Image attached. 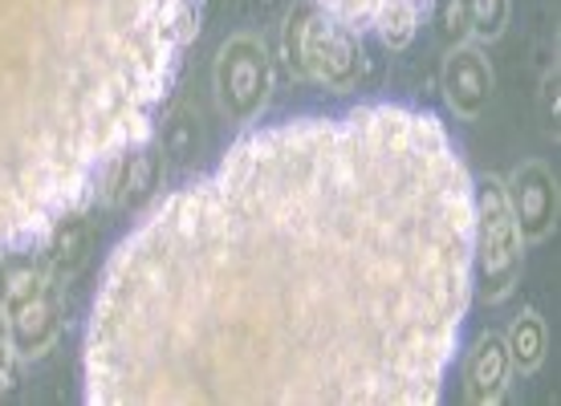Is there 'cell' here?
Masks as SVG:
<instances>
[{
    "label": "cell",
    "mask_w": 561,
    "mask_h": 406,
    "mask_svg": "<svg viewBox=\"0 0 561 406\" xmlns=\"http://www.w3.org/2000/svg\"><path fill=\"white\" fill-rule=\"evenodd\" d=\"M472 175L427 111L240 135L114 244L90 406H435L472 309Z\"/></svg>",
    "instance_id": "6da1fadb"
},
{
    "label": "cell",
    "mask_w": 561,
    "mask_h": 406,
    "mask_svg": "<svg viewBox=\"0 0 561 406\" xmlns=\"http://www.w3.org/2000/svg\"><path fill=\"white\" fill-rule=\"evenodd\" d=\"M199 0H0V253L90 211L154 139Z\"/></svg>",
    "instance_id": "7a4b0ae2"
},
{
    "label": "cell",
    "mask_w": 561,
    "mask_h": 406,
    "mask_svg": "<svg viewBox=\"0 0 561 406\" xmlns=\"http://www.w3.org/2000/svg\"><path fill=\"white\" fill-rule=\"evenodd\" d=\"M280 66L289 78L325 85L330 94H351L363 82V37L351 25L330 16L322 4H294L280 25Z\"/></svg>",
    "instance_id": "3957f363"
},
{
    "label": "cell",
    "mask_w": 561,
    "mask_h": 406,
    "mask_svg": "<svg viewBox=\"0 0 561 406\" xmlns=\"http://www.w3.org/2000/svg\"><path fill=\"white\" fill-rule=\"evenodd\" d=\"M0 317L25 362L45 358L57 346L61 325H66L61 280L49 272L37 248L0 253Z\"/></svg>",
    "instance_id": "277c9868"
},
{
    "label": "cell",
    "mask_w": 561,
    "mask_h": 406,
    "mask_svg": "<svg viewBox=\"0 0 561 406\" xmlns=\"http://www.w3.org/2000/svg\"><path fill=\"white\" fill-rule=\"evenodd\" d=\"M472 220H477V236H472V293H480L489 305L508 301L520 285V268H525V236H520L517 220L508 211L505 179L501 175H484L472 179Z\"/></svg>",
    "instance_id": "5b68a950"
},
{
    "label": "cell",
    "mask_w": 561,
    "mask_h": 406,
    "mask_svg": "<svg viewBox=\"0 0 561 406\" xmlns=\"http://www.w3.org/2000/svg\"><path fill=\"white\" fill-rule=\"evenodd\" d=\"M273 82H277V70L256 33H237L220 45L211 66V90H216V106L232 127H253L265 114Z\"/></svg>",
    "instance_id": "8992f818"
},
{
    "label": "cell",
    "mask_w": 561,
    "mask_h": 406,
    "mask_svg": "<svg viewBox=\"0 0 561 406\" xmlns=\"http://www.w3.org/2000/svg\"><path fill=\"white\" fill-rule=\"evenodd\" d=\"M325 13L351 25L358 37H375L387 49H408L420 33L432 0H313Z\"/></svg>",
    "instance_id": "52a82bcc"
},
{
    "label": "cell",
    "mask_w": 561,
    "mask_h": 406,
    "mask_svg": "<svg viewBox=\"0 0 561 406\" xmlns=\"http://www.w3.org/2000/svg\"><path fill=\"white\" fill-rule=\"evenodd\" d=\"M505 199H508L513 220H517V228H520V236H525V244H541V240L553 236L561 196H558V175H553L541 159H529V163H520V167L508 175Z\"/></svg>",
    "instance_id": "ba28073f"
},
{
    "label": "cell",
    "mask_w": 561,
    "mask_h": 406,
    "mask_svg": "<svg viewBox=\"0 0 561 406\" xmlns=\"http://www.w3.org/2000/svg\"><path fill=\"white\" fill-rule=\"evenodd\" d=\"M492 85H496V78H492V61L484 54V45H451L448 61H444V102L460 123H477L480 114L489 111Z\"/></svg>",
    "instance_id": "9c48e42d"
},
{
    "label": "cell",
    "mask_w": 561,
    "mask_h": 406,
    "mask_svg": "<svg viewBox=\"0 0 561 406\" xmlns=\"http://www.w3.org/2000/svg\"><path fill=\"white\" fill-rule=\"evenodd\" d=\"M517 382L513 358H508L505 334H480L472 350L463 353L460 386L468 406H501Z\"/></svg>",
    "instance_id": "30bf717a"
},
{
    "label": "cell",
    "mask_w": 561,
    "mask_h": 406,
    "mask_svg": "<svg viewBox=\"0 0 561 406\" xmlns=\"http://www.w3.org/2000/svg\"><path fill=\"white\" fill-rule=\"evenodd\" d=\"M33 248H37V256L49 265V272L57 280H73L82 272L85 256H90V220H85V211L57 220Z\"/></svg>",
    "instance_id": "8fae6325"
},
{
    "label": "cell",
    "mask_w": 561,
    "mask_h": 406,
    "mask_svg": "<svg viewBox=\"0 0 561 406\" xmlns=\"http://www.w3.org/2000/svg\"><path fill=\"white\" fill-rule=\"evenodd\" d=\"M505 346H508V358H513V370H517V379L525 374H537L549 358V325L546 317L537 313V309H520L513 325H508L505 334Z\"/></svg>",
    "instance_id": "7c38bea8"
},
{
    "label": "cell",
    "mask_w": 561,
    "mask_h": 406,
    "mask_svg": "<svg viewBox=\"0 0 561 406\" xmlns=\"http://www.w3.org/2000/svg\"><path fill=\"white\" fill-rule=\"evenodd\" d=\"M427 16H432L435 37L444 49L472 42V0H432Z\"/></svg>",
    "instance_id": "4fadbf2b"
},
{
    "label": "cell",
    "mask_w": 561,
    "mask_h": 406,
    "mask_svg": "<svg viewBox=\"0 0 561 406\" xmlns=\"http://www.w3.org/2000/svg\"><path fill=\"white\" fill-rule=\"evenodd\" d=\"M508 13H513V0H472V42H496L508 25Z\"/></svg>",
    "instance_id": "5bb4252c"
},
{
    "label": "cell",
    "mask_w": 561,
    "mask_h": 406,
    "mask_svg": "<svg viewBox=\"0 0 561 406\" xmlns=\"http://www.w3.org/2000/svg\"><path fill=\"white\" fill-rule=\"evenodd\" d=\"M21 382H25V358L16 353L13 334H9V325L0 317V403L21 391Z\"/></svg>",
    "instance_id": "9a60e30c"
},
{
    "label": "cell",
    "mask_w": 561,
    "mask_h": 406,
    "mask_svg": "<svg viewBox=\"0 0 561 406\" xmlns=\"http://www.w3.org/2000/svg\"><path fill=\"white\" fill-rule=\"evenodd\" d=\"M558 90H561V73H558V57H553V66H546V73H541V94H537V111H541V130H546L549 139H558V123H561Z\"/></svg>",
    "instance_id": "2e32d148"
}]
</instances>
